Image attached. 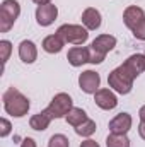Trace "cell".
<instances>
[{
	"label": "cell",
	"mask_w": 145,
	"mask_h": 147,
	"mask_svg": "<svg viewBox=\"0 0 145 147\" xmlns=\"http://www.w3.org/2000/svg\"><path fill=\"white\" fill-rule=\"evenodd\" d=\"M2 101H3V110H5V113L10 115V116H14V118L26 116L29 108H31L29 99L21 91H17L15 87H9L3 92V96H2Z\"/></svg>",
	"instance_id": "6da1fadb"
},
{
	"label": "cell",
	"mask_w": 145,
	"mask_h": 147,
	"mask_svg": "<svg viewBox=\"0 0 145 147\" xmlns=\"http://www.w3.org/2000/svg\"><path fill=\"white\" fill-rule=\"evenodd\" d=\"M116 46V38L111 34H99L89 46V63H103L106 55Z\"/></svg>",
	"instance_id": "7a4b0ae2"
},
{
	"label": "cell",
	"mask_w": 145,
	"mask_h": 147,
	"mask_svg": "<svg viewBox=\"0 0 145 147\" xmlns=\"http://www.w3.org/2000/svg\"><path fill=\"white\" fill-rule=\"evenodd\" d=\"M133 77L126 72L121 65L116 67L114 70H111L108 75V86L109 89H113L118 94H130L133 89Z\"/></svg>",
	"instance_id": "3957f363"
},
{
	"label": "cell",
	"mask_w": 145,
	"mask_h": 147,
	"mask_svg": "<svg viewBox=\"0 0 145 147\" xmlns=\"http://www.w3.org/2000/svg\"><path fill=\"white\" fill-rule=\"evenodd\" d=\"M21 14L17 0H3L0 5V33H9Z\"/></svg>",
	"instance_id": "277c9868"
},
{
	"label": "cell",
	"mask_w": 145,
	"mask_h": 147,
	"mask_svg": "<svg viewBox=\"0 0 145 147\" xmlns=\"http://www.w3.org/2000/svg\"><path fill=\"white\" fill-rule=\"evenodd\" d=\"M56 34L62 38L65 43L77 45V46H82L87 41V38H89L87 29L82 28V26H79V24H62L56 29Z\"/></svg>",
	"instance_id": "5b68a950"
},
{
	"label": "cell",
	"mask_w": 145,
	"mask_h": 147,
	"mask_svg": "<svg viewBox=\"0 0 145 147\" xmlns=\"http://www.w3.org/2000/svg\"><path fill=\"white\" fill-rule=\"evenodd\" d=\"M73 108V101L72 98L67 94V92H58L48 105V113L51 115L53 120L56 118H65L68 115V111Z\"/></svg>",
	"instance_id": "8992f818"
},
{
	"label": "cell",
	"mask_w": 145,
	"mask_h": 147,
	"mask_svg": "<svg viewBox=\"0 0 145 147\" xmlns=\"http://www.w3.org/2000/svg\"><path fill=\"white\" fill-rule=\"evenodd\" d=\"M79 86L85 94H96L101 86V75L94 70H85L79 75Z\"/></svg>",
	"instance_id": "52a82bcc"
},
{
	"label": "cell",
	"mask_w": 145,
	"mask_h": 147,
	"mask_svg": "<svg viewBox=\"0 0 145 147\" xmlns=\"http://www.w3.org/2000/svg\"><path fill=\"white\" fill-rule=\"evenodd\" d=\"M58 17V7L55 3H44V5H38L36 9V22L43 28H48L55 22V19Z\"/></svg>",
	"instance_id": "ba28073f"
},
{
	"label": "cell",
	"mask_w": 145,
	"mask_h": 147,
	"mask_svg": "<svg viewBox=\"0 0 145 147\" xmlns=\"http://www.w3.org/2000/svg\"><path fill=\"white\" fill-rule=\"evenodd\" d=\"M121 67L130 74L133 79H137L142 72H145V55H142V53H135V55L128 57V58L121 63Z\"/></svg>",
	"instance_id": "9c48e42d"
},
{
	"label": "cell",
	"mask_w": 145,
	"mask_h": 147,
	"mask_svg": "<svg viewBox=\"0 0 145 147\" xmlns=\"http://www.w3.org/2000/svg\"><path fill=\"white\" fill-rule=\"evenodd\" d=\"M94 101H96V105L101 108V110H114L116 106H118V98H116V94L113 92V89H99L96 94H94Z\"/></svg>",
	"instance_id": "30bf717a"
},
{
	"label": "cell",
	"mask_w": 145,
	"mask_h": 147,
	"mask_svg": "<svg viewBox=\"0 0 145 147\" xmlns=\"http://www.w3.org/2000/svg\"><path fill=\"white\" fill-rule=\"evenodd\" d=\"M132 115L128 113H118L111 121H109V132L111 134H128L132 128Z\"/></svg>",
	"instance_id": "8fae6325"
},
{
	"label": "cell",
	"mask_w": 145,
	"mask_h": 147,
	"mask_svg": "<svg viewBox=\"0 0 145 147\" xmlns=\"http://www.w3.org/2000/svg\"><path fill=\"white\" fill-rule=\"evenodd\" d=\"M101 22H103V17H101V12L96 9V7H87L84 12H82V24L87 31H96L101 28Z\"/></svg>",
	"instance_id": "7c38bea8"
},
{
	"label": "cell",
	"mask_w": 145,
	"mask_h": 147,
	"mask_svg": "<svg viewBox=\"0 0 145 147\" xmlns=\"http://www.w3.org/2000/svg\"><path fill=\"white\" fill-rule=\"evenodd\" d=\"M144 17H145L144 9L138 7V5H130V7H126L125 12H123V22H125V26H126L130 31H132Z\"/></svg>",
	"instance_id": "4fadbf2b"
},
{
	"label": "cell",
	"mask_w": 145,
	"mask_h": 147,
	"mask_svg": "<svg viewBox=\"0 0 145 147\" xmlns=\"http://www.w3.org/2000/svg\"><path fill=\"white\" fill-rule=\"evenodd\" d=\"M67 60L72 67H82L89 62V48L85 46H73L67 53Z\"/></svg>",
	"instance_id": "5bb4252c"
},
{
	"label": "cell",
	"mask_w": 145,
	"mask_h": 147,
	"mask_svg": "<svg viewBox=\"0 0 145 147\" xmlns=\"http://www.w3.org/2000/svg\"><path fill=\"white\" fill-rule=\"evenodd\" d=\"M19 58L24 63H34L38 58V48L31 39H24L19 45Z\"/></svg>",
	"instance_id": "9a60e30c"
},
{
	"label": "cell",
	"mask_w": 145,
	"mask_h": 147,
	"mask_svg": "<svg viewBox=\"0 0 145 147\" xmlns=\"http://www.w3.org/2000/svg\"><path fill=\"white\" fill-rule=\"evenodd\" d=\"M51 115L48 113V110H43L36 113V115H33L31 116V120H29V127L33 128V130H36V132H43V130H46L48 127H50V123H51Z\"/></svg>",
	"instance_id": "2e32d148"
},
{
	"label": "cell",
	"mask_w": 145,
	"mask_h": 147,
	"mask_svg": "<svg viewBox=\"0 0 145 147\" xmlns=\"http://www.w3.org/2000/svg\"><path fill=\"white\" fill-rule=\"evenodd\" d=\"M41 46H43V50H44L46 53H51V55H55V53H60V51L63 50V46H65V41H63L62 38L55 33V34H50V36L44 38Z\"/></svg>",
	"instance_id": "e0dca14e"
},
{
	"label": "cell",
	"mask_w": 145,
	"mask_h": 147,
	"mask_svg": "<svg viewBox=\"0 0 145 147\" xmlns=\"http://www.w3.org/2000/svg\"><path fill=\"white\" fill-rule=\"evenodd\" d=\"M65 120H67V123L70 127L77 128L79 125H82L87 120V113L82 110V108H72V110L68 111V115L65 116Z\"/></svg>",
	"instance_id": "ac0fdd59"
},
{
	"label": "cell",
	"mask_w": 145,
	"mask_h": 147,
	"mask_svg": "<svg viewBox=\"0 0 145 147\" xmlns=\"http://www.w3.org/2000/svg\"><path fill=\"white\" fill-rule=\"evenodd\" d=\"M106 147H130V139L126 137V134H109Z\"/></svg>",
	"instance_id": "d6986e66"
},
{
	"label": "cell",
	"mask_w": 145,
	"mask_h": 147,
	"mask_svg": "<svg viewBox=\"0 0 145 147\" xmlns=\"http://www.w3.org/2000/svg\"><path fill=\"white\" fill-rule=\"evenodd\" d=\"M96 121L94 120H91V118H87L82 125H79L77 128H75V134L77 135H80V137H91L94 132H96Z\"/></svg>",
	"instance_id": "ffe728a7"
},
{
	"label": "cell",
	"mask_w": 145,
	"mask_h": 147,
	"mask_svg": "<svg viewBox=\"0 0 145 147\" xmlns=\"http://www.w3.org/2000/svg\"><path fill=\"white\" fill-rule=\"evenodd\" d=\"M48 147H70V140L63 134H55L50 137Z\"/></svg>",
	"instance_id": "44dd1931"
},
{
	"label": "cell",
	"mask_w": 145,
	"mask_h": 147,
	"mask_svg": "<svg viewBox=\"0 0 145 147\" xmlns=\"http://www.w3.org/2000/svg\"><path fill=\"white\" fill-rule=\"evenodd\" d=\"M10 53H12V43L7 41V39H2V41H0V57H2V63H3V65L7 63Z\"/></svg>",
	"instance_id": "7402d4cb"
},
{
	"label": "cell",
	"mask_w": 145,
	"mask_h": 147,
	"mask_svg": "<svg viewBox=\"0 0 145 147\" xmlns=\"http://www.w3.org/2000/svg\"><path fill=\"white\" fill-rule=\"evenodd\" d=\"M132 33H133V36L137 38V39H140V41H145V17L132 29Z\"/></svg>",
	"instance_id": "603a6c76"
},
{
	"label": "cell",
	"mask_w": 145,
	"mask_h": 147,
	"mask_svg": "<svg viewBox=\"0 0 145 147\" xmlns=\"http://www.w3.org/2000/svg\"><path fill=\"white\" fill-rule=\"evenodd\" d=\"M10 130H12L10 121H9L7 118H2V120H0V137H2V139H5V137L10 134Z\"/></svg>",
	"instance_id": "cb8c5ba5"
},
{
	"label": "cell",
	"mask_w": 145,
	"mask_h": 147,
	"mask_svg": "<svg viewBox=\"0 0 145 147\" xmlns=\"http://www.w3.org/2000/svg\"><path fill=\"white\" fill-rule=\"evenodd\" d=\"M21 147H38V146H36V140H34V139L26 137V139L21 142Z\"/></svg>",
	"instance_id": "d4e9b609"
},
{
	"label": "cell",
	"mask_w": 145,
	"mask_h": 147,
	"mask_svg": "<svg viewBox=\"0 0 145 147\" xmlns=\"http://www.w3.org/2000/svg\"><path fill=\"white\" fill-rule=\"evenodd\" d=\"M80 147H99V144L96 142V140H91V139H87V140H84Z\"/></svg>",
	"instance_id": "484cf974"
},
{
	"label": "cell",
	"mask_w": 145,
	"mask_h": 147,
	"mask_svg": "<svg viewBox=\"0 0 145 147\" xmlns=\"http://www.w3.org/2000/svg\"><path fill=\"white\" fill-rule=\"evenodd\" d=\"M138 135L145 140V121H140V125H138Z\"/></svg>",
	"instance_id": "4316f807"
},
{
	"label": "cell",
	"mask_w": 145,
	"mask_h": 147,
	"mask_svg": "<svg viewBox=\"0 0 145 147\" xmlns=\"http://www.w3.org/2000/svg\"><path fill=\"white\" fill-rule=\"evenodd\" d=\"M138 116H140V121H145V105L138 110Z\"/></svg>",
	"instance_id": "83f0119b"
},
{
	"label": "cell",
	"mask_w": 145,
	"mask_h": 147,
	"mask_svg": "<svg viewBox=\"0 0 145 147\" xmlns=\"http://www.w3.org/2000/svg\"><path fill=\"white\" fill-rule=\"evenodd\" d=\"M34 3H38V5H44V3H51V0H33Z\"/></svg>",
	"instance_id": "f1b7e54d"
},
{
	"label": "cell",
	"mask_w": 145,
	"mask_h": 147,
	"mask_svg": "<svg viewBox=\"0 0 145 147\" xmlns=\"http://www.w3.org/2000/svg\"><path fill=\"white\" fill-rule=\"evenodd\" d=\"M144 55H145V53H144Z\"/></svg>",
	"instance_id": "f546056e"
}]
</instances>
